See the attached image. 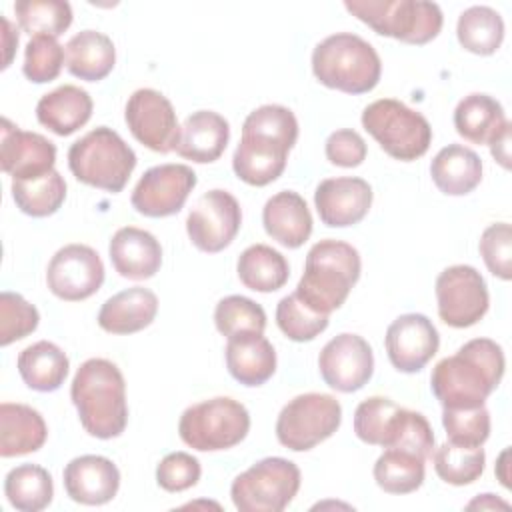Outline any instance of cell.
I'll return each mask as SVG.
<instances>
[{
	"mask_svg": "<svg viewBox=\"0 0 512 512\" xmlns=\"http://www.w3.org/2000/svg\"><path fill=\"white\" fill-rule=\"evenodd\" d=\"M506 360L500 344L474 338L456 354L442 358L430 376V388L442 408H476L498 388Z\"/></svg>",
	"mask_w": 512,
	"mask_h": 512,
	"instance_id": "obj_1",
	"label": "cell"
},
{
	"mask_svg": "<svg viewBox=\"0 0 512 512\" xmlns=\"http://www.w3.org/2000/svg\"><path fill=\"white\" fill-rule=\"evenodd\" d=\"M82 428L100 440L116 438L128 424L126 382L120 368L106 358L80 364L70 386Z\"/></svg>",
	"mask_w": 512,
	"mask_h": 512,
	"instance_id": "obj_2",
	"label": "cell"
},
{
	"mask_svg": "<svg viewBox=\"0 0 512 512\" xmlns=\"http://www.w3.org/2000/svg\"><path fill=\"white\" fill-rule=\"evenodd\" d=\"M360 254L342 240H320L308 254L296 296L314 312L330 316L338 310L360 278Z\"/></svg>",
	"mask_w": 512,
	"mask_h": 512,
	"instance_id": "obj_3",
	"label": "cell"
},
{
	"mask_svg": "<svg viewBox=\"0 0 512 512\" xmlns=\"http://www.w3.org/2000/svg\"><path fill=\"white\" fill-rule=\"evenodd\" d=\"M312 72L326 88L346 94H366L376 88L382 62L370 42L358 34L338 32L316 44Z\"/></svg>",
	"mask_w": 512,
	"mask_h": 512,
	"instance_id": "obj_4",
	"label": "cell"
},
{
	"mask_svg": "<svg viewBox=\"0 0 512 512\" xmlns=\"http://www.w3.org/2000/svg\"><path fill=\"white\" fill-rule=\"evenodd\" d=\"M68 168L78 182L118 194L136 168V154L118 132L98 126L70 146Z\"/></svg>",
	"mask_w": 512,
	"mask_h": 512,
	"instance_id": "obj_5",
	"label": "cell"
},
{
	"mask_svg": "<svg viewBox=\"0 0 512 512\" xmlns=\"http://www.w3.org/2000/svg\"><path fill=\"white\" fill-rule=\"evenodd\" d=\"M344 8L376 34L406 44H426L442 30V10L426 0H346Z\"/></svg>",
	"mask_w": 512,
	"mask_h": 512,
	"instance_id": "obj_6",
	"label": "cell"
},
{
	"mask_svg": "<svg viewBox=\"0 0 512 512\" xmlns=\"http://www.w3.org/2000/svg\"><path fill=\"white\" fill-rule=\"evenodd\" d=\"M250 430L246 406L228 396H216L188 406L178 422L182 442L198 452L228 450L240 444Z\"/></svg>",
	"mask_w": 512,
	"mask_h": 512,
	"instance_id": "obj_7",
	"label": "cell"
},
{
	"mask_svg": "<svg viewBox=\"0 0 512 512\" xmlns=\"http://www.w3.org/2000/svg\"><path fill=\"white\" fill-rule=\"evenodd\" d=\"M364 130L380 144V148L402 162L424 156L432 142L428 120L394 98H380L362 112Z\"/></svg>",
	"mask_w": 512,
	"mask_h": 512,
	"instance_id": "obj_8",
	"label": "cell"
},
{
	"mask_svg": "<svg viewBox=\"0 0 512 512\" xmlns=\"http://www.w3.org/2000/svg\"><path fill=\"white\" fill-rule=\"evenodd\" d=\"M300 490V468L286 458L270 456L238 474L230 496L240 512H282Z\"/></svg>",
	"mask_w": 512,
	"mask_h": 512,
	"instance_id": "obj_9",
	"label": "cell"
},
{
	"mask_svg": "<svg viewBox=\"0 0 512 512\" xmlns=\"http://www.w3.org/2000/svg\"><path fill=\"white\" fill-rule=\"evenodd\" d=\"M342 422V406L330 394L306 392L294 396L278 414L276 438L294 452L312 450L328 440Z\"/></svg>",
	"mask_w": 512,
	"mask_h": 512,
	"instance_id": "obj_10",
	"label": "cell"
},
{
	"mask_svg": "<svg viewBox=\"0 0 512 512\" xmlns=\"http://www.w3.org/2000/svg\"><path fill=\"white\" fill-rule=\"evenodd\" d=\"M434 290L438 316L452 328L474 326L488 312V286L474 266L454 264L444 268Z\"/></svg>",
	"mask_w": 512,
	"mask_h": 512,
	"instance_id": "obj_11",
	"label": "cell"
},
{
	"mask_svg": "<svg viewBox=\"0 0 512 512\" xmlns=\"http://www.w3.org/2000/svg\"><path fill=\"white\" fill-rule=\"evenodd\" d=\"M242 224L238 200L220 188L202 194L186 218L190 242L208 254H216L232 244Z\"/></svg>",
	"mask_w": 512,
	"mask_h": 512,
	"instance_id": "obj_12",
	"label": "cell"
},
{
	"mask_svg": "<svg viewBox=\"0 0 512 512\" xmlns=\"http://www.w3.org/2000/svg\"><path fill=\"white\" fill-rule=\"evenodd\" d=\"M198 178L186 164L148 168L132 190V208L148 218H164L182 210Z\"/></svg>",
	"mask_w": 512,
	"mask_h": 512,
	"instance_id": "obj_13",
	"label": "cell"
},
{
	"mask_svg": "<svg viewBox=\"0 0 512 512\" xmlns=\"http://www.w3.org/2000/svg\"><path fill=\"white\" fill-rule=\"evenodd\" d=\"M102 282L104 264L98 252L86 244H66L48 262L46 284L60 300H86L100 290Z\"/></svg>",
	"mask_w": 512,
	"mask_h": 512,
	"instance_id": "obj_14",
	"label": "cell"
},
{
	"mask_svg": "<svg viewBox=\"0 0 512 512\" xmlns=\"http://www.w3.org/2000/svg\"><path fill=\"white\" fill-rule=\"evenodd\" d=\"M126 124L132 136L146 148L168 154L176 146L180 132L172 102L154 88H138L124 108Z\"/></svg>",
	"mask_w": 512,
	"mask_h": 512,
	"instance_id": "obj_15",
	"label": "cell"
},
{
	"mask_svg": "<svg viewBox=\"0 0 512 512\" xmlns=\"http://www.w3.org/2000/svg\"><path fill=\"white\" fill-rule=\"evenodd\" d=\"M322 380L336 392H356L374 374V354L370 344L350 332H342L324 344L318 356Z\"/></svg>",
	"mask_w": 512,
	"mask_h": 512,
	"instance_id": "obj_16",
	"label": "cell"
},
{
	"mask_svg": "<svg viewBox=\"0 0 512 512\" xmlns=\"http://www.w3.org/2000/svg\"><path fill=\"white\" fill-rule=\"evenodd\" d=\"M384 346L390 364L404 374L422 370L438 352L440 336L424 314H402L386 330Z\"/></svg>",
	"mask_w": 512,
	"mask_h": 512,
	"instance_id": "obj_17",
	"label": "cell"
},
{
	"mask_svg": "<svg viewBox=\"0 0 512 512\" xmlns=\"http://www.w3.org/2000/svg\"><path fill=\"white\" fill-rule=\"evenodd\" d=\"M56 146L38 132H26L2 118L0 166L12 180L38 178L54 170Z\"/></svg>",
	"mask_w": 512,
	"mask_h": 512,
	"instance_id": "obj_18",
	"label": "cell"
},
{
	"mask_svg": "<svg viewBox=\"0 0 512 512\" xmlns=\"http://www.w3.org/2000/svg\"><path fill=\"white\" fill-rule=\"evenodd\" d=\"M372 196V186L362 178H326L316 186L314 206L326 226L346 228L358 224L368 214Z\"/></svg>",
	"mask_w": 512,
	"mask_h": 512,
	"instance_id": "obj_19",
	"label": "cell"
},
{
	"mask_svg": "<svg viewBox=\"0 0 512 512\" xmlns=\"http://www.w3.org/2000/svg\"><path fill=\"white\" fill-rule=\"evenodd\" d=\"M64 490L66 494L86 506H102L110 502L120 488V470L116 464L98 454H84L72 458L64 472Z\"/></svg>",
	"mask_w": 512,
	"mask_h": 512,
	"instance_id": "obj_20",
	"label": "cell"
},
{
	"mask_svg": "<svg viewBox=\"0 0 512 512\" xmlns=\"http://www.w3.org/2000/svg\"><path fill=\"white\" fill-rule=\"evenodd\" d=\"M114 270L128 280H148L162 266V246L154 234L136 226L114 232L108 246Z\"/></svg>",
	"mask_w": 512,
	"mask_h": 512,
	"instance_id": "obj_21",
	"label": "cell"
},
{
	"mask_svg": "<svg viewBox=\"0 0 512 512\" xmlns=\"http://www.w3.org/2000/svg\"><path fill=\"white\" fill-rule=\"evenodd\" d=\"M290 148L262 134H242L234 156V174L250 186H266L274 182L286 168Z\"/></svg>",
	"mask_w": 512,
	"mask_h": 512,
	"instance_id": "obj_22",
	"label": "cell"
},
{
	"mask_svg": "<svg viewBox=\"0 0 512 512\" xmlns=\"http://www.w3.org/2000/svg\"><path fill=\"white\" fill-rule=\"evenodd\" d=\"M228 140V120L214 110H198L180 126L174 150L184 160L208 164L224 154Z\"/></svg>",
	"mask_w": 512,
	"mask_h": 512,
	"instance_id": "obj_23",
	"label": "cell"
},
{
	"mask_svg": "<svg viewBox=\"0 0 512 512\" xmlns=\"http://www.w3.org/2000/svg\"><path fill=\"white\" fill-rule=\"evenodd\" d=\"M262 224L266 234L284 248H300L312 234V214L294 190H282L266 200Z\"/></svg>",
	"mask_w": 512,
	"mask_h": 512,
	"instance_id": "obj_24",
	"label": "cell"
},
{
	"mask_svg": "<svg viewBox=\"0 0 512 512\" xmlns=\"http://www.w3.org/2000/svg\"><path fill=\"white\" fill-rule=\"evenodd\" d=\"M226 368L244 386H262L276 372V352L258 332L230 336L226 342Z\"/></svg>",
	"mask_w": 512,
	"mask_h": 512,
	"instance_id": "obj_25",
	"label": "cell"
},
{
	"mask_svg": "<svg viewBox=\"0 0 512 512\" xmlns=\"http://www.w3.org/2000/svg\"><path fill=\"white\" fill-rule=\"evenodd\" d=\"M158 312V298L142 286L126 288L110 296L100 312L98 326L110 334H134L152 324Z\"/></svg>",
	"mask_w": 512,
	"mask_h": 512,
	"instance_id": "obj_26",
	"label": "cell"
},
{
	"mask_svg": "<svg viewBox=\"0 0 512 512\" xmlns=\"http://www.w3.org/2000/svg\"><path fill=\"white\" fill-rule=\"evenodd\" d=\"M48 426L42 414L28 404H0V456H24L44 446Z\"/></svg>",
	"mask_w": 512,
	"mask_h": 512,
	"instance_id": "obj_27",
	"label": "cell"
},
{
	"mask_svg": "<svg viewBox=\"0 0 512 512\" xmlns=\"http://www.w3.org/2000/svg\"><path fill=\"white\" fill-rule=\"evenodd\" d=\"M92 106V98L84 88L64 84L38 100L36 118L50 132L70 136L90 120Z\"/></svg>",
	"mask_w": 512,
	"mask_h": 512,
	"instance_id": "obj_28",
	"label": "cell"
},
{
	"mask_svg": "<svg viewBox=\"0 0 512 512\" xmlns=\"http://www.w3.org/2000/svg\"><path fill=\"white\" fill-rule=\"evenodd\" d=\"M430 176L440 192L464 196L480 184L482 160L474 150L462 144H448L432 158Z\"/></svg>",
	"mask_w": 512,
	"mask_h": 512,
	"instance_id": "obj_29",
	"label": "cell"
},
{
	"mask_svg": "<svg viewBox=\"0 0 512 512\" xmlns=\"http://www.w3.org/2000/svg\"><path fill=\"white\" fill-rule=\"evenodd\" d=\"M508 124L502 104L488 94H468L454 110L456 132L472 144H490Z\"/></svg>",
	"mask_w": 512,
	"mask_h": 512,
	"instance_id": "obj_30",
	"label": "cell"
},
{
	"mask_svg": "<svg viewBox=\"0 0 512 512\" xmlns=\"http://www.w3.org/2000/svg\"><path fill=\"white\" fill-rule=\"evenodd\" d=\"M116 64L114 42L96 30H82L66 44V68L72 76L98 82L106 78Z\"/></svg>",
	"mask_w": 512,
	"mask_h": 512,
	"instance_id": "obj_31",
	"label": "cell"
},
{
	"mask_svg": "<svg viewBox=\"0 0 512 512\" xmlns=\"http://www.w3.org/2000/svg\"><path fill=\"white\" fill-rule=\"evenodd\" d=\"M16 366L28 388L36 392H54L64 384L70 360L54 342L40 340L18 354Z\"/></svg>",
	"mask_w": 512,
	"mask_h": 512,
	"instance_id": "obj_32",
	"label": "cell"
},
{
	"mask_svg": "<svg viewBox=\"0 0 512 512\" xmlns=\"http://www.w3.org/2000/svg\"><path fill=\"white\" fill-rule=\"evenodd\" d=\"M240 282L254 292H276L290 276L288 260L266 244H252L240 256L236 264Z\"/></svg>",
	"mask_w": 512,
	"mask_h": 512,
	"instance_id": "obj_33",
	"label": "cell"
},
{
	"mask_svg": "<svg viewBox=\"0 0 512 512\" xmlns=\"http://www.w3.org/2000/svg\"><path fill=\"white\" fill-rule=\"evenodd\" d=\"M4 494L16 510L40 512L52 502L54 482L46 468L38 464H20L6 474Z\"/></svg>",
	"mask_w": 512,
	"mask_h": 512,
	"instance_id": "obj_34",
	"label": "cell"
},
{
	"mask_svg": "<svg viewBox=\"0 0 512 512\" xmlns=\"http://www.w3.org/2000/svg\"><path fill=\"white\" fill-rule=\"evenodd\" d=\"M456 36L464 50L490 56L504 40V20L490 6H470L458 18Z\"/></svg>",
	"mask_w": 512,
	"mask_h": 512,
	"instance_id": "obj_35",
	"label": "cell"
},
{
	"mask_svg": "<svg viewBox=\"0 0 512 512\" xmlns=\"http://www.w3.org/2000/svg\"><path fill=\"white\" fill-rule=\"evenodd\" d=\"M12 198L24 214L32 218H46L58 212V208L64 204L66 182L56 170H50L38 178L12 180Z\"/></svg>",
	"mask_w": 512,
	"mask_h": 512,
	"instance_id": "obj_36",
	"label": "cell"
},
{
	"mask_svg": "<svg viewBox=\"0 0 512 512\" xmlns=\"http://www.w3.org/2000/svg\"><path fill=\"white\" fill-rule=\"evenodd\" d=\"M424 462L426 460L412 452L400 448H386L374 464V480L388 494L416 492L424 482Z\"/></svg>",
	"mask_w": 512,
	"mask_h": 512,
	"instance_id": "obj_37",
	"label": "cell"
},
{
	"mask_svg": "<svg viewBox=\"0 0 512 512\" xmlns=\"http://www.w3.org/2000/svg\"><path fill=\"white\" fill-rule=\"evenodd\" d=\"M430 458L438 478L452 486H466L476 482L482 476L486 464V454L482 446L470 448L452 442L434 448Z\"/></svg>",
	"mask_w": 512,
	"mask_h": 512,
	"instance_id": "obj_38",
	"label": "cell"
},
{
	"mask_svg": "<svg viewBox=\"0 0 512 512\" xmlns=\"http://www.w3.org/2000/svg\"><path fill=\"white\" fill-rule=\"evenodd\" d=\"M14 14L30 36L58 38L72 24V8L64 0H18Z\"/></svg>",
	"mask_w": 512,
	"mask_h": 512,
	"instance_id": "obj_39",
	"label": "cell"
},
{
	"mask_svg": "<svg viewBox=\"0 0 512 512\" xmlns=\"http://www.w3.org/2000/svg\"><path fill=\"white\" fill-rule=\"evenodd\" d=\"M400 408L402 406L384 396H370L362 400L354 412L356 436L366 444L388 448Z\"/></svg>",
	"mask_w": 512,
	"mask_h": 512,
	"instance_id": "obj_40",
	"label": "cell"
},
{
	"mask_svg": "<svg viewBox=\"0 0 512 512\" xmlns=\"http://www.w3.org/2000/svg\"><path fill=\"white\" fill-rule=\"evenodd\" d=\"M214 324L216 330L230 338L244 332H258L262 334L266 328V312L264 308L246 298V296H226L214 308Z\"/></svg>",
	"mask_w": 512,
	"mask_h": 512,
	"instance_id": "obj_41",
	"label": "cell"
},
{
	"mask_svg": "<svg viewBox=\"0 0 512 512\" xmlns=\"http://www.w3.org/2000/svg\"><path fill=\"white\" fill-rule=\"evenodd\" d=\"M276 324L294 342H310L328 328V316L314 312L294 292L276 306Z\"/></svg>",
	"mask_w": 512,
	"mask_h": 512,
	"instance_id": "obj_42",
	"label": "cell"
},
{
	"mask_svg": "<svg viewBox=\"0 0 512 512\" xmlns=\"http://www.w3.org/2000/svg\"><path fill=\"white\" fill-rule=\"evenodd\" d=\"M442 426L452 444L476 448L490 436V412L484 406L444 408Z\"/></svg>",
	"mask_w": 512,
	"mask_h": 512,
	"instance_id": "obj_43",
	"label": "cell"
},
{
	"mask_svg": "<svg viewBox=\"0 0 512 512\" xmlns=\"http://www.w3.org/2000/svg\"><path fill=\"white\" fill-rule=\"evenodd\" d=\"M242 134H262L284 142L292 150L298 140V120L286 106L264 104L246 116Z\"/></svg>",
	"mask_w": 512,
	"mask_h": 512,
	"instance_id": "obj_44",
	"label": "cell"
},
{
	"mask_svg": "<svg viewBox=\"0 0 512 512\" xmlns=\"http://www.w3.org/2000/svg\"><path fill=\"white\" fill-rule=\"evenodd\" d=\"M64 66V48L52 36H32L24 50L22 72L30 82L44 84L58 78Z\"/></svg>",
	"mask_w": 512,
	"mask_h": 512,
	"instance_id": "obj_45",
	"label": "cell"
},
{
	"mask_svg": "<svg viewBox=\"0 0 512 512\" xmlns=\"http://www.w3.org/2000/svg\"><path fill=\"white\" fill-rule=\"evenodd\" d=\"M40 314L34 304L16 292L0 294V344L8 346L38 328Z\"/></svg>",
	"mask_w": 512,
	"mask_h": 512,
	"instance_id": "obj_46",
	"label": "cell"
},
{
	"mask_svg": "<svg viewBox=\"0 0 512 512\" xmlns=\"http://www.w3.org/2000/svg\"><path fill=\"white\" fill-rule=\"evenodd\" d=\"M434 442H436L434 432L426 416L414 410L400 408L396 428L388 448H400L420 456L422 460H428L436 448Z\"/></svg>",
	"mask_w": 512,
	"mask_h": 512,
	"instance_id": "obj_47",
	"label": "cell"
},
{
	"mask_svg": "<svg viewBox=\"0 0 512 512\" xmlns=\"http://www.w3.org/2000/svg\"><path fill=\"white\" fill-rule=\"evenodd\" d=\"M486 268L500 280L512 278V228L508 222L490 224L478 244Z\"/></svg>",
	"mask_w": 512,
	"mask_h": 512,
	"instance_id": "obj_48",
	"label": "cell"
},
{
	"mask_svg": "<svg viewBox=\"0 0 512 512\" xmlns=\"http://www.w3.org/2000/svg\"><path fill=\"white\" fill-rule=\"evenodd\" d=\"M198 458L188 452H170L156 466V482L166 492H184L200 480Z\"/></svg>",
	"mask_w": 512,
	"mask_h": 512,
	"instance_id": "obj_49",
	"label": "cell"
},
{
	"mask_svg": "<svg viewBox=\"0 0 512 512\" xmlns=\"http://www.w3.org/2000/svg\"><path fill=\"white\" fill-rule=\"evenodd\" d=\"M326 158L340 168H356L366 160L368 148L364 138L356 130H336L326 138Z\"/></svg>",
	"mask_w": 512,
	"mask_h": 512,
	"instance_id": "obj_50",
	"label": "cell"
},
{
	"mask_svg": "<svg viewBox=\"0 0 512 512\" xmlns=\"http://www.w3.org/2000/svg\"><path fill=\"white\" fill-rule=\"evenodd\" d=\"M490 152L494 156V160L502 166V168H510V124L500 132L498 138H494L490 144Z\"/></svg>",
	"mask_w": 512,
	"mask_h": 512,
	"instance_id": "obj_51",
	"label": "cell"
},
{
	"mask_svg": "<svg viewBox=\"0 0 512 512\" xmlns=\"http://www.w3.org/2000/svg\"><path fill=\"white\" fill-rule=\"evenodd\" d=\"M2 26H4V32H2V42H4V64L2 68H8L10 66V60H12V54H14V48L18 46V32H14L12 24L8 18H2Z\"/></svg>",
	"mask_w": 512,
	"mask_h": 512,
	"instance_id": "obj_52",
	"label": "cell"
},
{
	"mask_svg": "<svg viewBox=\"0 0 512 512\" xmlns=\"http://www.w3.org/2000/svg\"><path fill=\"white\" fill-rule=\"evenodd\" d=\"M466 508H508V502L496 498L494 494H480Z\"/></svg>",
	"mask_w": 512,
	"mask_h": 512,
	"instance_id": "obj_53",
	"label": "cell"
},
{
	"mask_svg": "<svg viewBox=\"0 0 512 512\" xmlns=\"http://www.w3.org/2000/svg\"><path fill=\"white\" fill-rule=\"evenodd\" d=\"M506 458H508V448H504L502 452H500V456H498V464H496V476L500 478V482H502V486H510V476H508V464H506Z\"/></svg>",
	"mask_w": 512,
	"mask_h": 512,
	"instance_id": "obj_54",
	"label": "cell"
}]
</instances>
